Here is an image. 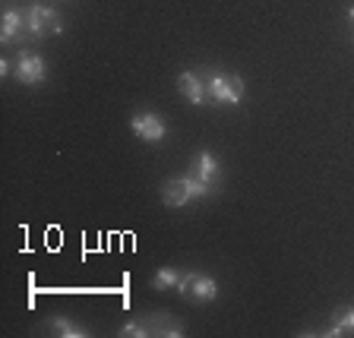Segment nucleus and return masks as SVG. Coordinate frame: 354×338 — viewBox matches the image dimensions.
I'll return each mask as SVG.
<instances>
[{"label":"nucleus","instance_id":"nucleus-1","mask_svg":"<svg viewBox=\"0 0 354 338\" xmlns=\"http://www.w3.org/2000/svg\"><path fill=\"white\" fill-rule=\"evenodd\" d=\"M209 193H212V184H209V180H199V177H193V174H184V177H171V180L162 184V203L168 209H180V206H187L190 199L209 196Z\"/></svg>","mask_w":354,"mask_h":338},{"label":"nucleus","instance_id":"nucleus-2","mask_svg":"<svg viewBox=\"0 0 354 338\" xmlns=\"http://www.w3.org/2000/svg\"><path fill=\"white\" fill-rule=\"evenodd\" d=\"M177 291L184 297H190V301L196 303H209L218 297V285H215L212 275H203V272H187L180 275V285H177Z\"/></svg>","mask_w":354,"mask_h":338},{"label":"nucleus","instance_id":"nucleus-3","mask_svg":"<svg viewBox=\"0 0 354 338\" xmlns=\"http://www.w3.org/2000/svg\"><path fill=\"white\" fill-rule=\"evenodd\" d=\"M209 98L215 104H241L243 98V79L234 73H215L209 79Z\"/></svg>","mask_w":354,"mask_h":338},{"label":"nucleus","instance_id":"nucleus-4","mask_svg":"<svg viewBox=\"0 0 354 338\" xmlns=\"http://www.w3.org/2000/svg\"><path fill=\"white\" fill-rule=\"evenodd\" d=\"M26 19H29V35L32 38H44V35H57L64 26H60V16L54 13L51 7H41V3H35V7L26 13Z\"/></svg>","mask_w":354,"mask_h":338},{"label":"nucleus","instance_id":"nucleus-5","mask_svg":"<svg viewBox=\"0 0 354 338\" xmlns=\"http://www.w3.org/2000/svg\"><path fill=\"white\" fill-rule=\"evenodd\" d=\"M130 130L136 133L142 142H158V140H165L168 126H165V120L158 118V114H152V111H142V114H136V118L130 120Z\"/></svg>","mask_w":354,"mask_h":338},{"label":"nucleus","instance_id":"nucleus-6","mask_svg":"<svg viewBox=\"0 0 354 338\" xmlns=\"http://www.w3.org/2000/svg\"><path fill=\"white\" fill-rule=\"evenodd\" d=\"M44 73H48V66H44V60L38 57V54L22 51L19 57H16V79H19L22 86H38V82L44 79Z\"/></svg>","mask_w":354,"mask_h":338},{"label":"nucleus","instance_id":"nucleus-7","mask_svg":"<svg viewBox=\"0 0 354 338\" xmlns=\"http://www.w3.org/2000/svg\"><path fill=\"white\" fill-rule=\"evenodd\" d=\"M29 32V19H26V13L22 10H7L3 13V29H0V41L3 44H16L22 41V35Z\"/></svg>","mask_w":354,"mask_h":338},{"label":"nucleus","instance_id":"nucleus-8","mask_svg":"<svg viewBox=\"0 0 354 338\" xmlns=\"http://www.w3.org/2000/svg\"><path fill=\"white\" fill-rule=\"evenodd\" d=\"M177 88L184 92V98L190 104H203V102H206V82L199 79L196 73H190V70L177 76Z\"/></svg>","mask_w":354,"mask_h":338},{"label":"nucleus","instance_id":"nucleus-9","mask_svg":"<svg viewBox=\"0 0 354 338\" xmlns=\"http://www.w3.org/2000/svg\"><path fill=\"white\" fill-rule=\"evenodd\" d=\"M218 171H221V165L215 162V155H212V152H199L196 158H193L190 174H193V177H199V180H209V184H212L215 177H218Z\"/></svg>","mask_w":354,"mask_h":338},{"label":"nucleus","instance_id":"nucleus-10","mask_svg":"<svg viewBox=\"0 0 354 338\" xmlns=\"http://www.w3.org/2000/svg\"><path fill=\"white\" fill-rule=\"evenodd\" d=\"M48 326H51L54 335H64V338H86V335H88L82 326H76L73 319H66V317H54Z\"/></svg>","mask_w":354,"mask_h":338},{"label":"nucleus","instance_id":"nucleus-11","mask_svg":"<svg viewBox=\"0 0 354 338\" xmlns=\"http://www.w3.org/2000/svg\"><path fill=\"white\" fill-rule=\"evenodd\" d=\"M149 285H152L155 291H168V288H177V285H180V272H177V269H171V265H165V269H158V272L149 279Z\"/></svg>","mask_w":354,"mask_h":338},{"label":"nucleus","instance_id":"nucleus-12","mask_svg":"<svg viewBox=\"0 0 354 338\" xmlns=\"http://www.w3.org/2000/svg\"><path fill=\"white\" fill-rule=\"evenodd\" d=\"M149 326H155L152 335H184V326L177 323V319L165 317V313H158V317L149 319Z\"/></svg>","mask_w":354,"mask_h":338},{"label":"nucleus","instance_id":"nucleus-13","mask_svg":"<svg viewBox=\"0 0 354 338\" xmlns=\"http://www.w3.org/2000/svg\"><path fill=\"white\" fill-rule=\"evenodd\" d=\"M345 332H354V310H348V313H342L335 323H332V329L326 332V335H345Z\"/></svg>","mask_w":354,"mask_h":338},{"label":"nucleus","instance_id":"nucleus-14","mask_svg":"<svg viewBox=\"0 0 354 338\" xmlns=\"http://www.w3.org/2000/svg\"><path fill=\"white\" fill-rule=\"evenodd\" d=\"M348 19H351V22H354V7H348Z\"/></svg>","mask_w":354,"mask_h":338}]
</instances>
